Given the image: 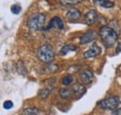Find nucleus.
Segmentation results:
<instances>
[{
    "instance_id": "nucleus-17",
    "label": "nucleus",
    "mask_w": 121,
    "mask_h": 115,
    "mask_svg": "<svg viewBox=\"0 0 121 115\" xmlns=\"http://www.w3.org/2000/svg\"><path fill=\"white\" fill-rule=\"evenodd\" d=\"M74 81V78L72 75H66L61 79V84L64 86H69L70 84H72Z\"/></svg>"
},
{
    "instance_id": "nucleus-13",
    "label": "nucleus",
    "mask_w": 121,
    "mask_h": 115,
    "mask_svg": "<svg viewBox=\"0 0 121 115\" xmlns=\"http://www.w3.org/2000/svg\"><path fill=\"white\" fill-rule=\"evenodd\" d=\"M76 45H64L61 46V48L60 49V56H64L68 52L76 51Z\"/></svg>"
},
{
    "instance_id": "nucleus-6",
    "label": "nucleus",
    "mask_w": 121,
    "mask_h": 115,
    "mask_svg": "<svg viewBox=\"0 0 121 115\" xmlns=\"http://www.w3.org/2000/svg\"><path fill=\"white\" fill-rule=\"evenodd\" d=\"M96 36H97V34L93 30H89L80 37V41L79 42H80L81 45L88 44L91 42V41H93L96 38Z\"/></svg>"
},
{
    "instance_id": "nucleus-14",
    "label": "nucleus",
    "mask_w": 121,
    "mask_h": 115,
    "mask_svg": "<svg viewBox=\"0 0 121 115\" xmlns=\"http://www.w3.org/2000/svg\"><path fill=\"white\" fill-rule=\"evenodd\" d=\"M95 3L104 8H111L115 6V3L107 0H95Z\"/></svg>"
},
{
    "instance_id": "nucleus-1",
    "label": "nucleus",
    "mask_w": 121,
    "mask_h": 115,
    "mask_svg": "<svg viewBox=\"0 0 121 115\" xmlns=\"http://www.w3.org/2000/svg\"><path fill=\"white\" fill-rule=\"evenodd\" d=\"M100 34L106 47H112L117 41V33L111 26H103L100 29Z\"/></svg>"
},
{
    "instance_id": "nucleus-21",
    "label": "nucleus",
    "mask_w": 121,
    "mask_h": 115,
    "mask_svg": "<svg viewBox=\"0 0 121 115\" xmlns=\"http://www.w3.org/2000/svg\"><path fill=\"white\" fill-rule=\"evenodd\" d=\"M117 52H121V43H118V45H117Z\"/></svg>"
},
{
    "instance_id": "nucleus-4",
    "label": "nucleus",
    "mask_w": 121,
    "mask_h": 115,
    "mask_svg": "<svg viewBox=\"0 0 121 115\" xmlns=\"http://www.w3.org/2000/svg\"><path fill=\"white\" fill-rule=\"evenodd\" d=\"M46 21V15L42 13H36L32 15L28 19L27 26L32 31H38L43 28Z\"/></svg>"
},
{
    "instance_id": "nucleus-7",
    "label": "nucleus",
    "mask_w": 121,
    "mask_h": 115,
    "mask_svg": "<svg viewBox=\"0 0 121 115\" xmlns=\"http://www.w3.org/2000/svg\"><path fill=\"white\" fill-rule=\"evenodd\" d=\"M63 26H64L63 21H61V19H60V17H54V18H52L50 20L49 24L48 25V27L46 28V30L48 31V30H49V29L51 28H57L59 29V30H62Z\"/></svg>"
},
{
    "instance_id": "nucleus-10",
    "label": "nucleus",
    "mask_w": 121,
    "mask_h": 115,
    "mask_svg": "<svg viewBox=\"0 0 121 115\" xmlns=\"http://www.w3.org/2000/svg\"><path fill=\"white\" fill-rule=\"evenodd\" d=\"M71 91H72L73 96H76V97H77V98H80L83 94H85V92H86V88L82 86L81 84L76 83V84H75V85H73L72 88H71Z\"/></svg>"
},
{
    "instance_id": "nucleus-15",
    "label": "nucleus",
    "mask_w": 121,
    "mask_h": 115,
    "mask_svg": "<svg viewBox=\"0 0 121 115\" xmlns=\"http://www.w3.org/2000/svg\"><path fill=\"white\" fill-rule=\"evenodd\" d=\"M59 93H60V97L63 98V99H68L71 96H73L71 89H67V88H61V89H60V92Z\"/></svg>"
},
{
    "instance_id": "nucleus-8",
    "label": "nucleus",
    "mask_w": 121,
    "mask_h": 115,
    "mask_svg": "<svg viewBox=\"0 0 121 115\" xmlns=\"http://www.w3.org/2000/svg\"><path fill=\"white\" fill-rule=\"evenodd\" d=\"M97 20H98V13L94 9H91L85 14V21L89 25H91L94 22H96Z\"/></svg>"
},
{
    "instance_id": "nucleus-18",
    "label": "nucleus",
    "mask_w": 121,
    "mask_h": 115,
    "mask_svg": "<svg viewBox=\"0 0 121 115\" xmlns=\"http://www.w3.org/2000/svg\"><path fill=\"white\" fill-rule=\"evenodd\" d=\"M21 11H22V7H21L20 5L15 4V5H13V6L11 7V12H12L13 14H19Z\"/></svg>"
},
{
    "instance_id": "nucleus-20",
    "label": "nucleus",
    "mask_w": 121,
    "mask_h": 115,
    "mask_svg": "<svg viewBox=\"0 0 121 115\" xmlns=\"http://www.w3.org/2000/svg\"><path fill=\"white\" fill-rule=\"evenodd\" d=\"M114 115H121V108L117 109V111H115V112H114Z\"/></svg>"
},
{
    "instance_id": "nucleus-19",
    "label": "nucleus",
    "mask_w": 121,
    "mask_h": 115,
    "mask_svg": "<svg viewBox=\"0 0 121 115\" xmlns=\"http://www.w3.org/2000/svg\"><path fill=\"white\" fill-rule=\"evenodd\" d=\"M3 107H4V109H6V110H9V109H11V108L13 107V102L10 100L5 101L4 104H3Z\"/></svg>"
},
{
    "instance_id": "nucleus-2",
    "label": "nucleus",
    "mask_w": 121,
    "mask_h": 115,
    "mask_svg": "<svg viewBox=\"0 0 121 115\" xmlns=\"http://www.w3.org/2000/svg\"><path fill=\"white\" fill-rule=\"evenodd\" d=\"M54 50L52 46L48 44H44L39 46L37 49V57L42 61L43 63H49L53 60L54 58Z\"/></svg>"
},
{
    "instance_id": "nucleus-11",
    "label": "nucleus",
    "mask_w": 121,
    "mask_h": 115,
    "mask_svg": "<svg viewBox=\"0 0 121 115\" xmlns=\"http://www.w3.org/2000/svg\"><path fill=\"white\" fill-rule=\"evenodd\" d=\"M80 16H81V12H80L78 9L73 8H69L68 11H67V13H66V17H67L69 20H72V21L77 20L78 18H80Z\"/></svg>"
},
{
    "instance_id": "nucleus-12",
    "label": "nucleus",
    "mask_w": 121,
    "mask_h": 115,
    "mask_svg": "<svg viewBox=\"0 0 121 115\" xmlns=\"http://www.w3.org/2000/svg\"><path fill=\"white\" fill-rule=\"evenodd\" d=\"M22 115H44V112L37 108H26L22 111Z\"/></svg>"
},
{
    "instance_id": "nucleus-5",
    "label": "nucleus",
    "mask_w": 121,
    "mask_h": 115,
    "mask_svg": "<svg viewBox=\"0 0 121 115\" xmlns=\"http://www.w3.org/2000/svg\"><path fill=\"white\" fill-rule=\"evenodd\" d=\"M101 52H102V48H101L97 44H93L91 46L90 49H88L87 51H85V53H84V58H89L96 57V56H98Z\"/></svg>"
},
{
    "instance_id": "nucleus-3",
    "label": "nucleus",
    "mask_w": 121,
    "mask_h": 115,
    "mask_svg": "<svg viewBox=\"0 0 121 115\" xmlns=\"http://www.w3.org/2000/svg\"><path fill=\"white\" fill-rule=\"evenodd\" d=\"M120 99L117 96H108L105 99L98 102V105L103 110L109 111H117L118 106L120 105Z\"/></svg>"
},
{
    "instance_id": "nucleus-9",
    "label": "nucleus",
    "mask_w": 121,
    "mask_h": 115,
    "mask_svg": "<svg viewBox=\"0 0 121 115\" xmlns=\"http://www.w3.org/2000/svg\"><path fill=\"white\" fill-rule=\"evenodd\" d=\"M80 79L84 84H91L93 80V73L90 70H83L80 72Z\"/></svg>"
},
{
    "instance_id": "nucleus-16",
    "label": "nucleus",
    "mask_w": 121,
    "mask_h": 115,
    "mask_svg": "<svg viewBox=\"0 0 121 115\" xmlns=\"http://www.w3.org/2000/svg\"><path fill=\"white\" fill-rule=\"evenodd\" d=\"M80 1H78V0H60V3L62 5V6H64V7H68V6H74V5H76V4H78Z\"/></svg>"
}]
</instances>
